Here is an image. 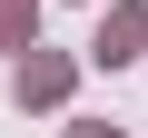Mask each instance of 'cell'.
I'll return each instance as SVG.
<instances>
[{
    "instance_id": "1",
    "label": "cell",
    "mask_w": 148,
    "mask_h": 138,
    "mask_svg": "<svg viewBox=\"0 0 148 138\" xmlns=\"http://www.w3.org/2000/svg\"><path fill=\"white\" fill-rule=\"evenodd\" d=\"M128 40H138V10H109V30H99V59H128Z\"/></svg>"
},
{
    "instance_id": "2",
    "label": "cell",
    "mask_w": 148,
    "mask_h": 138,
    "mask_svg": "<svg viewBox=\"0 0 148 138\" xmlns=\"http://www.w3.org/2000/svg\"><path fill=\"white\" fill-rule=\"evenodd\" d=\"M59 89H69V69H59V59H40L30 79H20V99H59Z\"/></svg>"
},
{
    "instance_id": "3",
    "label": "cell",
    "mask_w": 148,
    "mask_h": 138,
    "mask_svg": "<svg viewBox=\"0 0 148 138\" xmlns=\"http://www.w3.org/2000/svg\"><path fill=\"white\" fill-rule=\"evenodd\" d=\"M79 138H99V128H79Z\"/></svg>"
}]
</instances>
